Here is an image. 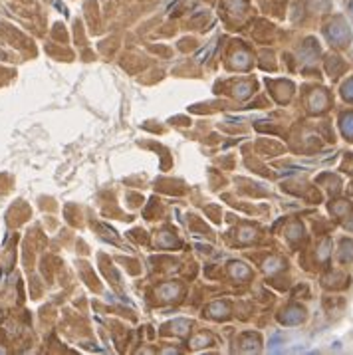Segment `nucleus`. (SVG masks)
I'll list each match as a JSON object with an SVG mask.
<instances>
[]
</instances>
